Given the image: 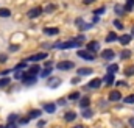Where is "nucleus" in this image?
<instances>
[{"label":"nucleus","mask_w":134,"mask_h":128,"mask_svg":"<svg viewBox=\"0 0 134 128\" xmlns=\"http://www.w3.org/2000/svg\"><path fill=\"white\" fill-rule=\"evenodd\" d=\"M81 42L78 39H73V41H67V42H59V44H55L56 49H61V50H66V49H72V47H80Z\"/></svg>","instance_id":"nucleus-1"},{"label":"nucleus","mask_w":134,"mask_h":128,"mask_svg":"<svg viewBox=\"0 0 134 128\" xmlns=\"http://www.w3.org/2000/svg\"><path fill=\"white\" fill-rule=\"evenodd\" d=\"M76 55H78L80 58H84V60H89V61H94V60H95V53L91 52V50H78Z\"/></svg>","instance_id":"nucleus-2"},{"label":"nucleus","mask_w":134,"mask_h":128,"mask_svg":"<svg viewBox=\"0 0 134 128\" xmlns=\"http://www.w3.org/2000/svg\"><path fill=\"white\" fill-rule=\"evenodd\" d=\"M56 67L59 70H70V69H73V63L72 61H59L56 64Z\"/></svg>","instance_id":"nucleus-3"},{"label":"nucleus","mask_w":134,"mask_h":128,"mask_svg":"<svg viewBox=\"0 0 134 128\" xmlns=\"http://www.w3.org/2000/svg\"><path fill=\"white\" fill-rule=\"evenodd\" d=\"M47 58V53H36V55H31L27 61H34V63H37V61H42V60H45Z\"/></svg>","instance_id":"nucleus-4"},{"label":"nucleus","mask_w":134,"mask_h":128,"mask_svg":"<svg viewBox=\"0 0 134 128\" xmlns=\"http://www.w3.org/2000/svg\"><path fill=\"white\" fill-rule=\"evenodd\" d=\"M22 81H24V84H27V86L34 84V83H36V75H28V73H25V77L22 78Z\"/></svg>","instance_id":"nucleus-5"},{"label":"nucleus","mask_w":134,"mask_h":128,"mask_svg":"<svg viewBox=\"0 0 134 128\" xmlns=\"http://www.w3.org/2000/svg\"><path fill=\"white\" fill-rule=\"evenodd\" d=\"M59 84H61V78H58V77H56V78H50V80L47 81V86H48V88H58Z\"/></svg>","instance_id":"nucleus-6"},{"label":"nucleus","mask_w":134,"mask_h":128,"mask_svg":"<svg viewBox=\"0 0 134 128\" xmlns=\"http://www.w3.org/2000/svg\"><path fill=\"white\" fill-rule=\"evenodd\" d=\"M42 11H44V9H42V8H39V6H37V8H33L31 11H28V17H30V19L37 17V16H41V14H42Z\"/></svg>","instance_id":"nucleus-7"},{"label":"nucleus","mask_w":134,"mask_h":128,"mask_svg":"<svg viewBox=\"0 0 134 128\" xmlns=\"http://www.w3.org/2000/svg\"><path fill=\"white\" fill-rule=\"evenodd\" d=\"M41 72V67H39V64H33L31 67H28V70L25 72V73H28V75H37Z\"/></svg>","instance_id":"nucleus-8"},{"label":"nucleus","mask_w":134,"mask_h":128,"mask_svg":"<svg viewBox=\"0 0 134 128\" xmlns=\"http://www.w3.org/2000/svg\"><path fill=\"white\" fill-rule=\"evenodd\" d=\"M109 100L111 102H119V100H122V94L119 91H111L109 92Z\"/></svg>","instance_id":"nucleus-9"},{"label":"nucleus","mask_w":134,"mask_h":128,"mask_svg":"<svg viewBox=\"0 0 134 128\" xmlns=\"http://www.w3.org/2000/svg\"><path fill=\"white\" fill-rule=\"evenodd\" d=\"M114 56H115V53H114L112 50H109V49H106V50L101 53V58H103V60H106V61H108V60H112Z\"/></svg>","instance_id":"nucleus-10"},{"label":"nucleus","mask_w":134,"mask_h":128,"mask_svg":"<svg viewBox=\"0 0 134 128\" xmlns=\"http://www.w3.org/2000/svg\"><path fill=\"white\" fill-rule=\"evenodd\" d=\"M98 47H100V44L97 42V41H91V42H87V50H91V52H97L98 50Z\"/></svg>","instance_id":"nucleus-11"},{"label":"nucleus","mask_w":134,"mask_h":128,"mask_svg":"<svg viewBox=\"0 0 134 128\" xmlns=\"http://www.w3.org/2000/svg\"><path fill=\"white\" fill-rule=\"evenodd\" d=\"M100 84H101L100 78H94L92 81H89V84H87V86H89L91 89H98V88H100Z\"/></svg>","instance_id":"nucleus-12"},{"label":"nucleus","mask_w":134,"mask_h":128,"mask_svg":"<svg viewBox=\"0 0 134 128\" xmlns=\"http://www.w3.org/2000/svg\"><path fill=\"white\" fill-rule=\"evenodd\" d=\"M78 73L83 75V77H86V75H91V73H94V72H92L91 67H80V69H78Z\"/></svg>","instance_id":"nucleus-13"},{"label":"nucleus","mask_w":134,"mask_h":128,"mask_svg":"<svg viewBox=\"0 0 134 128\" xmlns=\"http://www.w3.org/2000/svg\"><path fill=\"white\" fill-rule=\"evenodd\" d=\"M44 111H45V113H50V114L55 113V111H56L55 103H45V105H44Z\"/></svg>","instance_id":"nucleus-14"},{"label":"nucleus","mask_w":134,"mask_h":128,"mask_svg":"<svg viewBox=\"0 0 134 128\" xmlns=\"http://www.w3.org/2000/svg\"><path fill=\"white\" fill-rule=\"evenodd\" d=\"M131 38H133V36H130V34H123V36H120V38H119V41H120V44H122V45H126V44H130Z\"/></svg>","instance_id":"nucleus-15"},{"label":"nucleus","mask_w":134,"mask_h":128,"mask_svg":"<svg viewBox=\"0 0 134 128\" xmlns=\"http://www.w3.org/2000/svg\"><path fill=\"white\" fill-rule=\"evenodd\" d=\"M64 119H66L67 122H72V120H75V119H76V113H73V111H69V113H66Z\"/></svg>","instance_id":"nucleus-16"},{"label":"nucleus","mask_w":134,"mask_h":128,"mask_svg":"<svg viewBox=\"0 0 134 128\" xmlns=\"http://www.w3.org/2000/svg\"><path fill=\"white\" fill-rule=\"evenodd\" d=\"M89 103H91V98H89V97H83V98L80 100V108H87Z\"/></svg>","instance_id":"nucleus-17"},{"label":"nucleus","mask_w":134,"mask_h":128,"mask_svg":"<svg viewBox=\"0 0 134 128\" xmlns=\"http://www.w3.org/2000/svg\"><path fill=\"white\" fill-rule=\"evenodd\" d=\"M104 83H106L108 86H111V84L114 83V73H108V75L104 77Z\"/></svg>","instance_id":"nucleus-18"},{"label":"nucleus","mask_w":134,"mask_h":128,"mask_svg":"<svg viewBox=\"0 0 134 128\" xmlns=\"http://www.w3.org/2000/svg\"><path fill=\"white\" fill-rule=\"evenodd\" d=\"M41 114H42V111H39V109H33V111L28 113V117H30V119H36V117H39Z\"/></svg>","instance_id":"nucleus-19"},{"label":"nucleus","mask_w":134,"mask_h":128,"mask_svg":"<svg viewBox=\"0 0 134 128\" xmlns=\"http://www.w3.org/2000/svg\"><path fill=\"white\" fill-rule=\"evenodd\" d=\"M119 72V66L117 64H109L108 66V73H115Z\"/></svg>","instance_id":"nucleus-20"},{"label":"nucleus","mask_w":134,"mask_h":128,"mask_svg":"<svg viewBox=\"0 0 134 128\" xmlns=\"http://www.w3.org/2000/svg\"><path fill=\"white\" fill-rule=\"evenodd\" d=\"M114 11H115V13H117L119 16H122V14H123V13H125L126 9H125V6H120V5H115V8H114Z\"/></svg>","instance_id":"nucleus-21"},{"label":"nucleus","mask_w":134,"mask_h":128,"mask_svg":"<svg viewBox=\"0 0 134 128\" xmlns=\"http://www.w3.org/2000/svg\"><path fill=\"white\" fill-rule=\"evenodd\" d=\"M120 58H122V60H128V58H131V52H130V50H123V52L120 53Z\"/></svg>","instance_id":"nucleus-22"},{"label":"nucleus","mask_w":134,"mask_h":128,"mask_svg":"<svg viewBox=\"0 0 134 128\" xmlns=\"http://www.w3.org/2000/svg\"><path fill=\"white\" fill-rule=\"evenodd\" d=\"M125 75H126V77H131V75H134V66H128V67L125 69Z\"/></svg>","instance_id":"nucleus-23"},{"label":"nucleus","mask_w":134,"mask_h":128,"mask_svg":"<svg viewBox=\"0 0 134 128\" xmlns=\"http://www.w3.org/2000/svg\"><path fill=\"white\" fill-rule=\"evenodd\" d=\"M44 33H45V34H58L59 30H58V28H45Z\"/></svg>","instance_id":"nucleus-24"},{"label":"nucleus","mask_w":134,"mask_h":128,"mask_svg":"<svg viewBox=\"0 0 134 128\" xmlns=\"http://www.w3.org/2000/svg\"><path fill=\"white\" fill-rule=\"evenodd\" d=\"M134 8V0H126V5H125V9L126 11H131Z\"/></svg>","instance_id":"nucleus-25"},{"label":"nucleus","mask_w":134,"mask_h":128,"mask_svg":"<svg viewBox=\"0 0 134 128\" xmlns=\"http://www.w3.org/2000/svg\"><path fill=\"white\" fill-rule=\"evenodd\" d=\"M106 41H108V42H114V41H117V34H115V33H109L108 38H106Z\"/></svg>","instance_id":"nucleus-26"},{"label":"nucleus","mask_w":134,"mask_h":128,"mask_svg":"<svg viewBox=\"0 0 134 128\" xmlns=\"http://www.w3.org/2000/svg\"><path fill=\"white\" fill-rule=\"evenodd\" d=\"M50 73H52V69H50V67H47V69H44V70H42V72H41L39 75H41L42 78H45V77H48Z\"/></svg>","instance_id":"nucleus-27"},{"label":"nucleus","mask_w":134,"mask_h":128,"mask_svg":"<svg viewBox=\"0 0 134 128\" xmlns=\"http://www.w3.org/2000/svg\"><path fill=\"white\" fill-rule=\"evenodd\" d=\"M81 114H83V117H86V119H91V117H92V111L87 109V108H84V111H83Z\"/></svg>","instance_id":"nucleus-28"},{"label":"nucleus","mask_w":134,"mask_h":128,"mask_svg":"<svg viewBox=\"0 0 134 128\" xmlns=\"http://www.w3.org/2000/svg\"><path fill=\"white\" fill-rule=\"evenodd\" d=\"M9 84V78L8 77H3L2 80H0V88H5V86H8Z\"/></svg>","instance_id":"nucleus-29"},{"label":"nucleus","mask_w":134,"mask_h":128,"mask_svg":"<svg viewBox=\"0 0 134 128\" xmlns=\"http://www.w3.org/2000/svg\"><path fill=\"white\" fill-rule=\"evenodd\" d=\"M9 14H11L9 9H6V8H2V9H0V16H2V17H8Z\"/></svg>","instance_id":"nucleus-30"},{"label":"nucleus","mask_w":134,"mask_h":128,"mask_svg":"<svg viewBox=\"0 0 134 128\" xmlns=\"http://www.w3.org/2000/svg\"><path fill=\"white\" fill-rule=\"evenodd\" d=\"M125 103H128V105H133V103H134V94H131V95L126 97V98H125Z\"/></svg>","instance_id":"nucleus-31"},{"label":"nucleus","mask_w":134,"mask_h":128,"mask_svg":"<svg viewBox=\"0 0 134 128\" xmlns=\"http://www.w3.org/2000/svg\"><path fill=\"white\" fill-rule=\"evenodd\" d=\"M24 77H25V73H22V72L16 70V73H14V78H16V80H22Z\"/></svg>","instance_id":"nucleus-32"},{"label":"nucleus","mask_w":134,"mask_h":128,"mask_svg":"<svg viewBox=\"0 0 134 128\" xmlns=\"http://www.w3.org/2000/svg\"><path fill=\"white\" fill-rule=\"evenodd\" d=\"M8 120L13 124L14 120H19V116H17V114H9V116H8Z\"/></svg>","instance_id":"nucleus-33"},{"label":"nucleus","mask_w":134,"mask_h":128,"mask_svg":"<svg viewBox=\"0 0 134 128\" xmlns=\"http://www.w3.org/2000/svg\"><path fill=\"white\" fill-rule=\"evenodd\" d=\"M114 27H115L117 30H122V28H123V24H122L120 20H114Z\"/></svg>","instance_id":"nucleus-34"},{"label":"nucleus","mask_w":134,"mask_h":128,"mask_svg":"<svg viewBox=\"0 0 134 128\" xmlns=\"http://www.w3.org/2000/svg\"><path fill=\"white\" fill-rule=\"evenodd\" d=\"M30 120H31V119H30V117H28V116H27V117H22V119H19V122H20V124H22V125H27V124H28V122H30Z\"/></svg>","instance_id":"nucleus-35"},{"label":"nucleus","mask_w":134,"mask_h":128,"mask_svg":"<svg viewBox=\"0 0 134 128\" xmlns=\"http://www.w3.org/2000/svg\"><path fill=\"white\" fill-rule=\"evenodd\" d=\"M70 100H76V98H80V92H72L70 95H69Z\"/></svg>","instance_id":"nucleus-36"},{"label":"nucleus","mask_w":134,"mask_h":128,"mask_svg":"<svg viewBox=\"0 0 134 128\" xmlns=\"http://www.w3.org/2000/svg\"><path fill=\"white\" fill-rule=\"evenodd\" d=\"M24 67H25V63H20V64L16 66V70H20V69H24Z\"/></svg>","instance_id":"nucleus-37"},{"label":"nucleus","mask_w":134,"mask_h":128,"mask_svg":"<svg viewBox=\"0 0 134 128\" xmlns=\"http://www.w3.org/2000/svg\"><path fill=\"white\" fill-rule=\"evenodd\" d=\"M53 9H55V5H48V6L45 8V11H48V13H50V11H53Z\"/></svg>","instance_id":"nucleus-38"},{"label":"nucleus","mask_w":134,"mask_h":128,"mask_svg":"<svg viewBox=\"0 0 134 128\" xmlns=\"http://www.w3.org/2000/svg\"><path fill=\"white\" fill-rule=\"evenodd\" d=\"M83 24H84V22H83V19H76V25H78L80 28L83 27Z\"/></svg>","instance_id":"nucleus-39"},{"label":"nucleus","mask_w":134,"mask_h":128,"mask_svg":"<svg viewBox=\"0 0 134 128\" xmlns=\"http://www.w3.org/2000/svg\"><path fill=\"white\" fill-rule=\"evenodd\" d=\"M45 124H47L45 120H39V122H37V127H39V128H42L44 125H45Z\"/></svg>","instance_id":"nucleus-40"},{"label":"nucleus","mask_w":134,"mask_h":128,"mask_svg":"<svg viewBox=\"0 0 134 128\" xmlns=\"http://www.w3.org/2000/svg\"><path fill=\"white\" fill-rule=\"evenodd\" d=\"M104 11H106V9H104V8H98V9H97V11H95V14H103V13H104Z\"/></svg>","instance_id":"nucleus-41"},{"label":"nucleus","mask_w":134,"mask_h":128,"mask_svg":"<svg viewBox=\"0 0 134 128\" xmlns=\"http://www.w3.org/2000/svg\"><path fill=\"white\" fill-rule=\"evenodd\" d=\"M9 50H11V52H16V50H19V45H11Z\"/></svg>","instance_id":"nucleus-42"},{"label":"nucleus","mask_w":134,"mask_h":128,"mask_svg":"<svg viewBox=\"0 0 134 128\" xmlns=\"http://www.w3.org/2000/svg\"><path fill=\"white\" fill-rule=\"evenodd\" d=\"M6 61V55H0V63H5Z\"/></svg>","instance_id":"nucleus-43"},{"label":"nucleus","mask_w":134,"mask_h":128,"mask_svg":"<svg viewBox=\"0 0 134 128\" xmlns=\"http://www.w3.org/2000/svg\"><path fill=\"white\" fill-rule=\"evenodd\" d=\"M117 86H126V83L125 81H117Z\"/></svg>","instance_id":"nucleus-44"},{"label":"nucleus","mask_w":134,"mask_h":128,"mask_svg":"<svg viewBox=\"0 0 134 128\" xmlns=\"http://www.w3.org/2000/svg\"><path fill=\"white\" fill-rule=\"evenodd\" d=\"M83 2H84V5H91V3L95 2V0H83Z\"/></svg>","instance_id":"nucleus-45"},{"label":"nucleus","mask_w":134,"mask_h":128,"mask_svg":"<svg viewBox=\"0 0 134 128\" xmlns=\"http://www.w3.org/2000/svg\"><path fill=\"white\" fill-rule=\"evenodd\" d=\"M78 81H80V77H76V78H73V80H72V83H73V84H75V83H78Z\"/></svg>","instance_id":"nucleus-46"},{"label":"nucleus","mask_w":134,"mask_h":128,"mask_svg":"<svg viewBox=\"0 0 134 128\" xmlns=\"http://www.w3.org/2000/svg\"><path fill=\"white\" fill-rule=\"evenodd\" d=\"M130 125L134 128V117H131V119H130Z\"/></svg>","instance_id":"nucleus-47"},{"label":"nucleus","mask_w":134,"mask_h":128,"mask_svg":"<svg viewBox=\"0 0 134 128\" xmlns=\"http://www.w3.org/2000/svg\"><path fill=\"white\" fill-rule=\"evenodd\" d=\"M14 127H16V125H14V124H11V122H9V125H6V127H5V128H14Z\"/></svg>","instance_id":"nucleus-48"},{"label":"nucleus","mask_w":134,"mask_h":128,"mask_svg":"<svg viewBox=\"0 0 134 128\" xmlns=\"http://www.w3.org/2000/svg\"><path fill=\"white\" fill-rule=\"evenodd\" d=\"M73 128H83V127L81 125H76V127H73Z\"/></svg>","instance_id":"nucleus-49"},{"label":"nucleus","mask_w":134,"mask_h":128,"mask_svg":"<svg viewBox=\"0 0 134 128\" xmlns=\"http://www.w3.org/2000/svg\"><path fill=\"white\" fill-rule=\"evenodd\" d=\"M131 33H133V36H134V27H133V31H131Z\"/></svg>","instance_id":"nucleus-50"},{"label":"nucleus","mask_w":134,"mask_h":128,"mask_svg":"<svg viewBox=\"0 0 134 128\" xmlns=\"http://www.w3.org/2000/svg\"><path fill=\"white\" fill-rule=\"evenodd\" d=\"M0 128H5V127H2V125H0Z\"/></svg>","instance_id":"nucleus-51"}]
</instances>
